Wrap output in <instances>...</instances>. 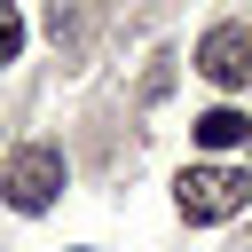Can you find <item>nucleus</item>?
Masks as SVG:
<instances>
[{"label":"nucleus","instance_id":"1","mask_svg":"<svg viewBox=\"0 0 252 252\" xmlns=\"http://www.w3.org/2000/svg\"><path fill=\"white\" fill-rule=\"evenodd\" d=\"M173 197H181L189 220H228V213L252 205V165H189L173 181Z\"/></svg>","mask_w":252,"mask_h":252},{"label":"nucleus","instance_id":"2","mask_svg":"<svg viewBox=\"0 0 252 252\" xmlns=\"http://www.w3.org/2000/svg\"><path fill=\"white\" fill-rule=\"evenodd\" d=\"M0 189H8V205H16V213H47V205L63 197V150H47V142L16 150V158H8V173H0Z\"/></svg>","mask_w":252,"mask_h":252},{"label":"nucleus","instance_id":"3","mask_svg":"<svg viewBox=\"0 0 252 252\" xmlns=\"http://www.w3.org/2000/svg\"><path fill=\"white\" fill-rule=\"evenodd\" d=\"M197 71H205L213 87H244V79H252V32H244V24H213V32L197 39Z\"/></svg>","mask_w":252,"mask_h":252},{"label":"nucleus","instance_id":"4","mask_svg":"<svg viewBox=\"0 0 252 252\" xmlns=\"http://www.w3.org/2000/svg\"><path fill=\"white\" fill-rule=\"evenodd\" d=\"M197 142H205V150H236V142H252V118L220 102V110H205V118H197Z\"/></svg>","mask_w":252,"mask_h":252},{"label":"nucleus","instance_id":"5","mask_svg":"<svg viewBox=\"0 0 252 252\" xmlns=\"http://www.w3.org/2000/svg\"><path fill=\"white\" fill-rule=\"evenodd\" d=\"M24 55V16H16V0H0V63H16Z\"/></svg>","mask_w":252,"mask_h":252}]
</instances>
